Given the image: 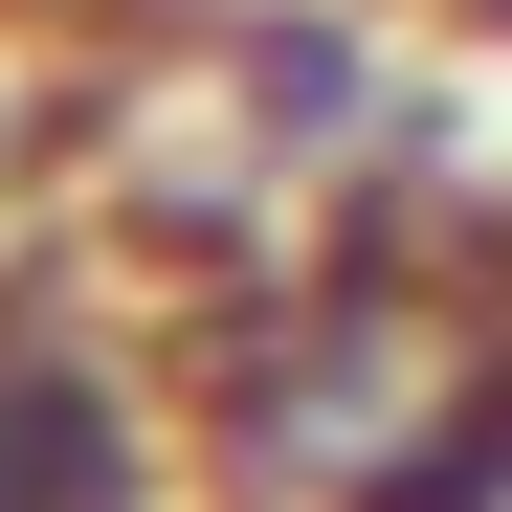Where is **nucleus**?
<instances>
[{
    "mask_svg": "<svg viewBox=\"0 0 512 512\" xmlns=\"http://www.w3.org/2000/svg\"><path fill=\"white\" fill-rule=\"evenodd\" d=\"M0 512H156V379L67 290H0Z\"/></svg>",
    "mask_w": 512,
    "mask_h": 512,
    "instance_id": "f257e3e1",
    "label": "nucleus"
},
{
    "mask_svg": "<svg viewBox=\"0 0 512 512\" xmlns=\"http://www.w3.org/2000/svg\"><path fill=\"white\" fill-rule=\"evenodd\" d=\"M468 23H490V45H512V0H468Z\"/></svg>",
    "mask_w": 512,
    "mask_h": 512,
    "instance_id": "f03ea898",
    "label": "nucleus"
}]
</instances>
